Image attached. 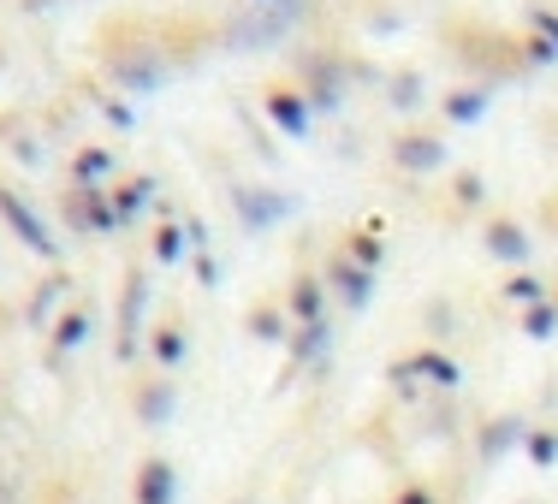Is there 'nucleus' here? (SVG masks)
<instances>
[{"label":"nucleus","mask_w":558,"mask_h":504,"mask_svg":"<svg viewBox=\"0 0 558 504\" xmlns=\"http://www.w3.org/2000/svg\"><path fill=\"white\" fill-rule=\"evenodd\" d=\"M0 214H7L12 225H19V237H24V244H36V249H54V244H48V237H43V225L31 220V208H24V202H19V196H12V190H0Z\"/></svg>","instance_id":"2"},{"label":"nucleus","mask_w":558,"mask_h":504,"mask_svg":"<svg viewBox=\"0 0 558 504\" xmlns=\"http://www.w3.org/2000/svg\"><path fill=\"white\" fill-rule=\"evenodd\" d=\"M529 457H535L541 469H547V463L558 457V440H553V433H529Z\"/></svg>","instance_id":"4"},{"label":"nucleus","mask_w":558,"mask_h":504,"mask_svg":"<svg viewBox=\"0 0 558 504\" xmlns=\"http://www.w3.org/2000/svg\"><path fill=\"white\" fill-rule=\"evenodd\" d=\"M268 108H274V119H286V125H291V131H298V137H303V108H298V101H291V96H274Z\"/></svg>","instance_id":"3"},{"label":"nucleus","mask_w":558,"mask_h":504,"mask_svg":"<svg viewBox=\"0 0 558 504\" xmlns=\"http://www.w3.org/2000/svg\"><path fill=\"white\" fill-rule=\"evenodd\" d=\"M179 351H184L179 333H161V356H167V362H179Z\"/></svg>","instance_id":"9"},{"label":"nucleus","mask_w":558,"mask_h":504,"mask_svg":"<svg viewBox=\"0 0 558 504\" xmlns=\"http://www.w3.org/2000/svg\"><path fill=\"white\" fill-rule=\"evenodd\" d=\"M137 504H172V463H143L137 469Z\"/></svg>","instance_id":"1"},{"label":"nucleus","mask_w":558,"mask_h":504,"mask_svg":"<svg viewBox=\"0 0 558 504\" xmlns=\"http://www.w3.org/2000/svg\"><path fill=\"white\" fill-rule=\"evenodd\" d=\"M529 333L547 339V333H553V315H547V309H535V315H529Z\"/></svg>","instance_id":"8"},{"label":"nucleus","mask_w":558,"mask_h":504,"mask_svg":"<svg viewBox=\"0 0 558 504\" xmlns=\"http://www.w3.org/2000/svg\"><path fill=\"white\" fill-rule=\"evenodd\" d=\"M398 504H434V493H428V487H410V493L398 499Z\"/></svg>","instance_id":"10"},{"label":"nucleus","mask_w":558,"mask_h":504,"mask_svg":"<svg viewBox=\"0 0 558 504\" xmlns=\"http://www.w3.org/2000/svg\"><path fill=\"white\" fill-rule=\"evenodd\" d=\"M84 315H72V321H60V351H65V344H77V339H84Z\"/></svg>","instance_id":"6"},{"label":"nucleus","mask_w":558,"mask_h":504,"mask_svg":"<svg viewBox=\"0 0 558 504\" xmlns=\"http://www.w3.org/2000/svg\"><path fill=\"white\" fill-rule=\"evenodd\" d=\"M451 113H458V119H475V113H482V96H458V101H451Z\"/></svg>","instance_id":"7"},{"label":"nucleus","mask_w":558,"mask_h":504,"mask_svg":"<svg viewBox=\"0 0 558 504\" xmlns=\"http://www.w3.org/2000/svg\"><path fill=\"white\" fill-rule=\"evenodd\" d=\"M494 249L499 256H523V237H511V225H494Z\"/></svg>","instance_id":"5"}]
</instances>
